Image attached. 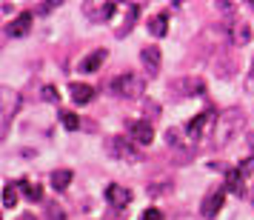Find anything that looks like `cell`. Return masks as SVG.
<instances>
[{"instance_id":"24","label":"cell","mask_w":254,"mask_h":220,"mask_svg":"<svg viewBox=\"0 0 254 220\" xmlns=\"http://www.w3.org/2000/svg\"><path fill=\"white\" fill-rule=\"evenodd\" d=\"M43 100H46V103H58L60 100V94H58V86H52V83H49V86H43Z\"/></svg>"},{"instance_id":"2","label":"cell","mask_w":254,"mask_h":220,"mask_svg":"<svg viewBox=\"0 0 254 220\" xmlns=\"http://www.w3.org/2000/svg\"><path fill=\"white\" fill-rule=\"evenodd\" d=\"M109 89H112V94H117V97L131 100V97H140V94L146 92V77H140L134 72H123V74H117L115 80L109 83Z\"/></svg>"},{"instance_id":"8","label":"cell","mask_w":254,"mask_h":220,"mask_svg":"<svg viewBox=\"0 0 254 220\" xmlns=\"http://www.w3.org/2000/svg\"><path fill=\"white\" fill-rule=\"evenodd\" d=\"M252 40V26L246 23V20H234V23L229 26V43L231 46H246Z\"/></svg>"},{"instance_id":"1","label":"cell","mask_w":254,"mask_h":220,"mask_svg":"<svg viewBox=\"0 0 254 220\" xmlns=\"http://www.w3.org/2000/svg\"><path fill=\"white\" fill-rule=\"evenodd\" d=\"M246 123V117H243V109H226L223 115L217 117V123H214V132H211V140H214V146H226L229 140H234V135L243 129Z\"/></svg>"},{"instance_id":"9","label":"cell","mask_w":254,"mask_h":220,"mask_svg":"<svg viewBox=\"0 0 254 220\" xmlns=\"http://www.w3.org/2000/svg\"><path fill=\"white\" fill-rule=\"evenodd\" d=\"M32 20H35L32 12H20L12 23L6 26V35H9V37H26L29 32H32Z\"/></svg>"},{"instance_id":"16","label":"cell","mask_w":254,"mask_h":220,"mask_svg":"<svg viewBox=\"0 0 254 220\" xmlns=\"http://www.w3.org/2000/svg\"><path fill=\"white\" fill-rule=\"evenodd\" d=\"M137 14H140V3H131V6H128V12H126V20H123V26L117 29L115 35H117V37H126L128 32H131L134 20H137Z\"/></svg>"},{"instance_id":"6","label":"cell","mask_w":254,"mask_h":220,"mask_svg":"<svg viewBox=\"0 0 254 220\" xmlns=\"http://www.w3.org/2000/svg\"><path fill=\"white\" fill-rule=\"evenodd\" d=\"M128 138L140 143V146H149L151 140H154V126L146 123V120H131L128 123Z\"/></svg>"},{"instance_id":"25","label":"cell","mask_w":254,"mask_h":220,"mask_svg":"<svg viewBox=\"0 0 254 220\" xmlns=\"http://www.w3.org/2000/svg\"><path fill=\"white\" fill-rule=\"evenodd\" d=\"M237 169H240L243 177H249V174L254 172V157H246V160H240V166H237Z\"/></svg>"},{"instance_id":"28","label":"cell","mask_w":254,"mask_h":220,"mask_svg":"<svg viewBox=\"0 0 254 220\" xmlns=\"http://www.w3.org/2000/svg\"><path fill=\"white\" fill-rule=\"evenodd\" d=\"M49 218H52V220H63V212H60V206H52V209H49Z\"/></svg>"},{"instance_id":"10","label":"cell","mask_w":254,"mask_h":220,"mask_svg":"<svg viewBox=\"0 0 254 220\" xmlns=\"http://www.w3.org/2000/svg\"><path fill=\"white\" fill-rule=\"evenodd\" d=\"M140 63H143V69L149 72V74H157L163 66V55L157 46H146L143 52H140Z\"/></svg>"},{"instance_id":"3","label":"cell","mask_w":254,"mask_h":220,"mask_svg":"<svg viewBox=\"0 0 254 220\" xmlns=\"http://www.w3.org/2000/svg\"><path fill=\"white\" fill-rule=\"evenodd\" d=\"M217 112L214 109H206V112H200L197 117H191L189 123H186V135H189V140H200L203 135H206V129L211 126V132H214V123H217Z\"/></svg>"},{"instance_id":"23","label":"cell","mask_w":254,"mask_h":220,"mask_svg":"<svg viewBox=\"0 0 254 220\" xmlns=\"http://www.w3.org/2000/svg\"><path fill=\"white\" fill-rule=\"evenodd\" d=\"M166 143L172 149H183V140H180V129H166Z\"/></svg>"},{"instance_id":"12","label":"cell","mask_w":254,"mask_h":220,"mask_svg":"<svg viewBox=\"0 0 254 220\" xmlns=\"http://www.w3.org/2000/svg\"><path fill=\"white\" fill-rule=\"evenodd\" d=\"M106 58H109V52H106V49H94L92 55H86V58L80 60V66H77V69L86 72V74H94V72H100V66L106 63Z\"/></svg>"},{"instance_id":"27","label":"cell","mask_w":254,"mask_h":220,"mask_svg":"<svg viewBox=\"0 0 254 220\" xmlns=\"http://www.w3.org/2000/svg\"><path fill=\"white\" fill-rule=\"evenodd\" d=\"M140 220H163V215H160V209H146Z\"/></svg>"},{"instance_id":"21","label":"cell","mask_w":254,"mask_h":220,"mask_svg":"<svg viewBox=\"0 0 254 220\" xmlns=\"http://www.w3.org/2000/svg\"><path fill=\"white\" fill-rule=\"evenodd\" d=\"M17 189H23V195L29 197V200H40V197H43V189H40V186H35V183H26V180H20V183H17Z\"/></svg>"},{"instance_id":"18","label":"cell","mask_w":254,"mask_h":220,"mask_svg":"<svg viewBox=\"0 0 254 220\" xmlns=\"http://www.w3.org/2000/svg\"><path fill=\"white\" fill-rule=\"evenodd\" d=\"M174 89H180V92H186V97L194 92V94H203V80H197V77H186V80H180Z\"/></svg>"},{"instance_id":"17","label":"cell","mask_w":254,"mask_h":220,"mask_svg":"<svg viewBox=\"0 0 254 220\" xmlns=\"http://www.w3.org/2000/svg\"><path fill=\"white\" fill-rule=\"evenodd\" d=\"M71 177H74V174H71L69 169H55V172H52V186H55L58 192H66L71 186Z\"/></svg>"},{"instance_id":"22","label":"cell","mask_w":254,"mask_h":220,"mask_svg":"<svg viewBox=\"0 0 254 220\" xmlns=\"http://www.w3.org/2000/svg\"><path fill=\"white\" fill-rule=\"evenodd\" d=\"M60 123L69 132H74V129H80V117L74 115V112H60Z\"/></svg>"},{"instance_id":"29","label":"cell","mask_w":254,"mask_h":220,"mask_svg":"<svg viewBox=\"0 0 254 220\" xmlns=\"http://www.w3.org/2000/svg\"><path fill=\"white\" fill-rule=\"evenodd\" d=\"M177 220H194V218H191V215H180Z\"/></svg>"},{"instance_id":"26","label":"cell","mask_w":254,"mask_h":220,"mask_svg":"<svg viewBox=\"0 0 254 220\" xmlns=\"http://www.w3.org/2000/svg\"><path fill=\"white\" fill-rule=\"evenodd\" d=\"M246 92L254 94V60H252V69H249V74H246Z\"/></svg>"},{"instance_id":"13","label":"cell","mask_w":254,"mask_h":220,"mask_svg":"<svg viewBox=\"0 0 254 220\" xmlns=\"http://www.w3.org/2000/svg\"><path fill=\"white\" fill-rule=\"evenodd\" d=\"M69 94H71V100H74L77 106H83V103H92L94 89L89 86V83H71V86H69Z\"/></svg>"},{"instance_id":"15","label":"cell","mask_w":254,"mask_h":220,"mask_svg":"<svg viewBox=\"0 0 254 220\" xmlns=\"http://www.w3.org/2000/svg\"><path fill=\"white\" fill-rule=\"evenodd\" d=\"M243 180H246V177L240 174V169H229V172H226V192L240 197L243 192H246V189H243Z\"/></svg>"},{"instance_id":"31","label":"cell","mask_w":254,"mask_h":220,"mask_svg":"<svg viewBox=\"0 0 254 220\" xmlns=\"http://www.w3.org/2000/svg\"><path fill=\"white\" fill-rule=\"evenodd\" d=\"M20 220H35V218H32V215H26V218H20Z\"/></svg>"},{"instance_id":"4","label":"cell","mask_w":254,"mask_h":220,"mask_svg":"<svg viewBox=\"0 0 254 220\" xmlns=\"http://www.w3.org/2000/svg\"><path fill=\"white\" fill-rule=\"evenodd\" d=\"M106 151L117 157V160H126V163H137L140 160V151L131 146V140H123V138H109L106 140Z\"/></svg>"},{"instance_id":"5","label":"cell","mask_w":254,"mask_h":220,"mask_svg":"<svg viewBox=\"0 0 254 220\" xmlns=\"http://www.w3.org/2000/svg\"><path fill=\"white\" fill-rule=\"evenodd\" d=\"M223 200H226V189H211V192L203 197V203H200L203 218H217V212L223 209Z\"/></svg>"},{"instance_id":"19","label":"cell","mask_w":254,"mask_h":220,"mask_svg":"<svg viewBox=\"0 0 254 220\" xmlns=\"http://www.w3.org/2000/svg\"><path fill=\"white\" fill-rule=\"evenodd\" d=\"M166 23H169V17H166V14H157V17H151L149 20V32L154 37H163L166 32H169V26Z\"/></svg>"},{"instance_id":"11","label":"cell","mask_w":254,"mask_h":220,"mask_svg":"<svg viewBox=\"0 0 254 220\" xmlns=\"http://www.w3.org/2000/svg\"><path fill=\"white\" fill-rule=\"evenodd\" d=\"M106 200H109L115 209H123V206H128V203H131V192H128L126 186L112 183V186H106Z\"/></svg>"},{"instance_id":"7","label":"cell","mask_w":254,"mask_h":220,"mask_svg":"<svg viewBox=\"0 0 254 220\" xmlns=\"http://www.w3.org/2000/svg\"><path fill=\"white\" fill-rule=\"evenodd\" d=\"M17 109H20V94L6 89V92H3V138H6V132H9L12 117L17 115Z\"/></svg>"},{"instance_id":"30","label":"cell","mask_w":254,"mask_h":220,"mask_svg":"<svg viewBox=\"0 0 254 220\" xmlns=\"http://www.w3.org/2000/svg\"><path fill=\"white\" fill-rule=\"evenodd\" d=\"M249 146H252V154H254V138H252V140H249Z\"/></svg>"},{"instance_id":"20","label":"cell","mask_w":254,"mask_h":220,"mask_svg":"<svg viewBox=\"0 0 254 220\" xmlns=\"http://www.w3.org/2000/svg\"><path fill=\"white\" fill-rule=\"evenodd\" d=\"M17 206V183H6L3 186V209H14Z\"/></svg>"},{"instance_id":"14","label":"cell","mask_w":254,"mask_h":220,"mask_svg":"<svg viewBox=\"0 0 254 220\" xmlns=\"http://www.w3.org/2000/svg\"><path fill=\"white\" fill-rule=\"evenodd\" d=\"M115 12H117L115 3H103V6H92V3H86V14H89L92 20H109Z\"/></svg>"}]
</instances>
